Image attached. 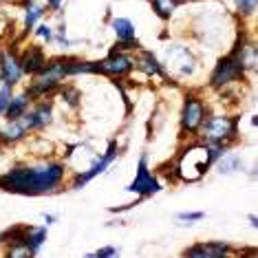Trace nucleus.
<instances>
[{
  "mask_svg": "<svg viewBox=\"0 0 258 258\" xmlns=\"http://www.w3.org/2000/svg\"><path fill=\"white\" fill-rule=\"evenodd\" d=\"M44 9H46V5H40L38 0H27L25 3V25H27V29H31L33 25H36L38 18L44 14Z\"/></svg>",
  "mask_w": 258,
  "mask_h": 258,
  "instance_id": "17",
  "label": "nucleus"
},
{
  "mask_svg": "<svg viewBox=\"0 0 258 258\" xmlns=\"http://www.w3.org/2000/svg\"><path fill=\"white\" fill-rule=\"evenodd\" d=\"M243 71H245V69L238 64L236 57L227 55V57H223V60L216 64L210 84H212L214 89H219V86H225V84H230V82H234V80L243 78Z\"/></svg>",
  "mask_w": 258,
  "mask_h": 258,
  "instance_id": "4",
  "label": "nucleus"
},
{
  "mask_svg": "<svg viewBox=\"0 0 258 258\" xmlns=\"http://www.w3.org/2000/svg\"><path fill=\"white\" fill-rule=\"evenodd\" d=\"M152 7H155L157 16L159 18H170V16L174 14V9L179 7V0H152Z\"/></svg>",
  "mask_w": 258,
  "mask_h": 258,
  "instance_id": "21",
  "label": "nucleus"
},
{
  "mask_svg": "<svg viewBox=\"0 0 258 258\" xmlns=\"http://www.w3.org/2000/svg\"><path fill=\"white\" fill-rule=\"evenodd\" d=\"M128 192H135V195H155V192H159V183H157V179L152 177V172L148 170V159L146 157L139 159L137 177L128 185Z\"/></svg>",
  "mask_w": 258,
  "mask_h": 258,
  "instance_id": "5",
  "label": "nucleus"
},
{
  "mask_svg": "<svg viewBox=\"0 0 258 258\" xmlns=\"http://www.w3.org/2000/svg\"><path fill=\"white\" fill-rule=\"evenodd\" d=\"M99 69H102V73H108V75H126L133 69V62L128 60L126 55L115 51V53H110L104 62H99Z\"/></svg>",
  "mask_w": 258,
  "mask_h": 258,
  "instance_id": "8",
  "label": "nucleus"
},
{
  "mask_svg": "<svg viewBox=\"0 0 258 258\" xmlns=\"http://www.w3.org/2000/svg\"><path fill=\"white\" fill-rule=\"evenodd\" d=\"M168 62L172 64L174 69H177L179 73H192V64H195V60H192V55H190V51L183 49V46H174V49H170L168 51Z\"/></svg>",
  "mask_w": 258,
  "mask_h": 258,
  "instance_id": "10",
  "label": "nucleus"
},
{
  "mask_svg": "<svg viewBox=\"0 0 258 258\" xmlns=\"http://www.w3.org/2000/svg\"><path fill=\"white\" fill-rule=\"evenodd\" d=\"M64 168L60 163H44V166L14 168L0 177V187L16 195H44L53 192L62 183Z\"/></svg>",
  "mask_w": 258,
  "mask_h": 258,
  "instance_id": "1",
  "label": "nucleus"
},
{
  "mask_svg": "<svg viewBox=\"0 0 258 258\" xmlns=\"http://www.w3.org/2000/svg\"><path fill=\"white\" fill-rule=\"evenodd\" d=\"M44 236H46L44 227H40V230H27V234H25V245L29 247L31 254H38V249L42 247V243H44Z\"/></svg>",
  "mask_w": 258,
  "mask_h": 258,
  "instance_id": "19",
  "label": "nucleus"
},
{
  "mask_svg": "<svg viewBox=\"0 0 258 258\" xmlns=\"http://www.w3.org/2000/svg\"><path fill=\"white\" fill-rule=\"evenodd\" d=\"M38 36H42L44 40H51V38H53V33H51L49 27H40V29H38Z\"/></svg>",
  "mask_w": 258,
  "mask_h": 258,
  "instance_id": "27",
  "label": "nucleus"
},
{
  "mask_svg": "<svg viewBox=\"0 0 258 258\" xmlns=\"http://www.w3.org/2000/svg\"><path fill=\"white\" fill-rule=\"evenodd\" d=\"M27 106H29V97L27 95L11 97V102H9L7 110H5V115H7L9 119H20V117L27 113Z\"/></svg>",
  "mask_w": 258,
  "mask_h": 258,
  "instance_id": "18",
  "label": "nucleus"
},
{
  "mask_svg": "<svg viewBox=\"0 0 258 258\" xmlns=\"http://www.w3.org/2000/svg\"><path fill=\"white\" fill-rule=\"evenodd\" d=\"M0 73H3L5 84L14 86L22 75V64L18 62V57H16L14 53H7V55L0 57Z\"/></svg>",
  "mask_w": 258,
  "mask_h": 258,
  "instance_id": "9",
  "label": "nucleus"
},
{
  "mask_svg": "<svg viewBox=\"0 0 258 258\" xmlns=\"http://www.w3.org/2000/svg\"><path fill=\"white\" fill-rule=\"evenodd\" d=\"M236 7L240 16H251L256 11V0H236Z\"/></svg>",
  "mask_w": 258,
  "mask_h": 258,
  "instance_id": "23",
  "label": "nucleus"
},
{
  "mask_svg": "<svg viewBox=\"0 0 258 258\" xmlns=\"http://www.w3.org/2000/svg\"><path fill=\"white\" fill-rule=\"evenodd\" d=\"M203 219V212H181L179 214V221H201Z\"/></svg>",
  "mask_w": 258,
  "mask_h": 258,
  "instance_id": "25",
  "label": "nucleus"
},
{
  "mask_svg": "<svg viewBox=\"0 0 258 258\" xmlns=\"http://www.w3.org/2000/svg\"><path fill=\"white\" fill-rule=\"evenodd\" d=\"M216 161H219V170L223 174L236 172V170H240V166H243V161H240L236 155H221Z\"/></svg>",
  "mask_w": 258,
  "mask_h": 258,
  "instance_id": "20",
  "label": "nucleus"
},
{
  "mask_svg": "<svg viewBox=\"0 0 258 258\" xmlns=\"http://www.w3.org/2000/svg\"><path fill=\"white\" fill-rule=\"evenodd\" d=\"M115 152H117V144L115 142H110L108 144V150L104 152L99 159L93 163V166L86 170V172H82V174H78V179H75V187H82L84 183H89V181L93 179V177H97V174H102L104 170H106L108 166H110V161L115 159Z\"/></svg>",
  "mask_w": 258,
  "mask_h": 258,
  "instance_id": "6",
  "label": "nucleus"
},
{
  "mask_svg": "<svg viewBox=\"0 0 258 258\" xmlns=\"http://www.w3.org/2000/svg\"><path fill=\"white\" fill-rule=\"evenodd\" d=\"M46 3H49V7H53V9H57L62 5V0H46Z\"/></svg>",
  "mask_w": 258,
  "mask_h": 258,
  "instance_id": "28",
  "label": "nucleus"
},
{
  "mask_svg": "<svg viewBox=\"0 0 258 258\" xmlns=\"http://www.w3.org/2000/svg\"><path fill=\"white\" fill-rule=\"evenodd\" d=\"M234 57L238 60V64L243 69H256V44L254 42H247V44H240L236 51H234Z\"/></svg>",
  "mask_w": 258,
  "mask_h": 258,
  "instance_id": "15",
  "label": "nucleus"
},
{
  "mask_svg": "<svg viewBox=\"0 0 258 258\" xmlns=\"http://www.w3.org/2000/svg\"><path fill=\"white\" fill-rule=\"evenodd\" d=\"M139 64L146 69L148 73H157V75H161L163 71H161V67H159V62L155 60V55L152 53H144L142 55V60H139Z\"/></svg>",
  "mask_w": 258,
  "mask_h": 258,
  "instance_id": "22",
  "label": "nucleus"
},
{
  "mask_svg": "<svg viewBox=\"0 0 258 258\" xmlns=\"http://www.w3.org/2000/svg\"><path fill=\"white\" fill-rule=\"evenodd\" d=\"M201 124H203V104L197 97H187L183 115H181V126H183V131L195 133Z\"/></svg>",
  "mask_w": 258,
  "mask_h": 258,
  "instance_id": "7",
  "label": "nucleus"
},
{
  "mask_svg": "<svg viewBox=\"0 0 258 258\" xmlns=\"http://www.w3.org/2000/svg\"><path fill=\"white\" fill-rule=\"evenodd\" d=\"M9 102H11V86L9 84H3V89H0V115L7 110Z\"/></svg>",
  "mask_w": 258,
  "mask_h": 258,
  "instance_id": "24",
  "label": "nucleus"
},
{
  "mask_svg": "<svg viewBox=\"0 0 258 258\" xmlns=\"http://www.w3.org/2000/svg\"><path fill=\"white\" fill-rule=\"evenodd\" d=\"M95 256H99V258H106V256H117V249H115V247H104V249H99Z\"/></svg>",
  "mask_w": 258,
  "mask_h": 258,
  "instance_id": "26",
  "label": "nucleus"
},
{
  "mask_svg": "<svg viewBox=\"0 0 258 258\" xmlns=\"http://www.w3.org/2000/svg\"><path fill=\"white\" fill-rule=\"evenodd\" d=\"M113 29L117 33V38H119L121 44H135V27L131 20L126 18H115L113 20Z\"/></svg>",
  "mask_w": 258,
  "mask_h": 258,
  "instance_id": "16",
  "label": "nucleus"
},
{
  "mask_svg": "<svg viewBox=\"0 0 258 258\" xmlns=\"http://www.w3.org/2000/svg\"><path fill=\"white\" fill-rule=\"evenodd\" d=\"M227 245L223 243H201L197 247H190L185 251V256H208V258H221L227 254Z\"/></svg>",
  "mask_w": 258,
  "mask_h": 258,
  "instance_id": "13",
  "label": "nucleus"
},
{
  "mask_svg": "<svg viewBox=\"0 0 258 258\" xmlns=\"http://www.w3.org/2000/svg\"><path fill=\"white\" fill-rule=\"evenodd\" d=\"M203 128H205V139H208L210 146H223L236 135V119L212 117V119L203 121Z\"/></svg>",
  "mask_w": 258,
  "mask_h": 258,
  "instance_id": "3",
  "label": "nucleus"
},
{
  "mask_svg": "<svg viewBox=\"0 0 258 258\" xmlns=\"http://www.w3.org/2000/svg\"><path fill=\"white\" fill-rule=\"evenodd\" d=\"M212 166L205 146H192L190 150H185L179 159V174L187 181H197L205 174V170Z\"/></svg>",
  "mask_w": 258,
  "mask_h": 258,
  "instance_id": "2",
  "label": "nucleus"
},
{
  "mask_svg": "<svg viewBox=\"0 0 258 258\" xmlns=\"http://www.w3.org/2000/svg\"><path fill=\"white\" fill-rule=\"evenodd\" d=\"M25 133H27V126H25V121H20V119H9V124L5 126V128H0V142H18V139L25 137Z\"/></svg>",
  "mask_w": 258,
  "mask_h": 258,
  "instance_id": "14",
  "label": "nucleus"
},
{
  "mask_svg": "<svg viewBox=\"0 0 258 258\" xmlns=\"http://www.w3.org/2000/svg\"><path fill=\"white\" fill-rule=\"evenodd\" d=\"M51 121V104H42V106H38L36 110H31L27 117H25V126L27 131L31 128V131H38V128L46 126Z\"/></svg>",
  "mask_w": 258,
  "mask_h": 258,
  "instance_id": "11",
  "label": "nucleus"
},
{
  "mask_svg": "<svg viewBox=\"0 0 258 258\" xmlns=\"http://www.w3.org/2000/svg\"><path fill=\"white\" fill-rule=\"evenodd\" d=\"M20 64H22V73H36L38 75L46 67V57L42 53V49L33 46V49L25 55V60H22Z\"/></svg>",
  "mask_w": 258,
  "mask_h": 258,
  "instance_id": "12",
  "label": "nucleus"
}]
</instances>
